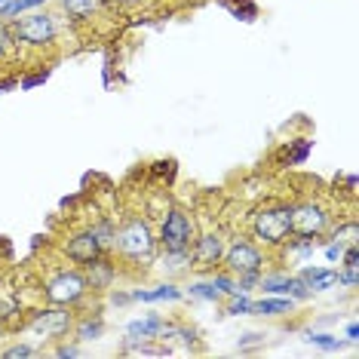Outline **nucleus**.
Here are the masks:
<instances>
[{
	"label": "nucleus",
	"mask_w": 359,
	"mask_h": 359,
	"mask_svg": "<svg viewBox=\"0 0 359 359\" xmlns=\"http://www.w3.org/2000/svg\"><path fill=\"white\" fill-rule=\"evenodd\" d=\"M157 252H160L157 227L151 224L148 215H126L123 222L114 227L111 255H117L120 261L135 267H154Z\"/></svg>",
	"instance_id": "1"
},
{
	"label": "nucleus",
	"mask_w": 359,
	"mask_h": 359,
	"mask_svg": "<svg viewBox=\"0 0 359 359\" xmlns=\"http://www.w3.org/2000/svg\"><path fill=\"white\" fill-rule=\"evenodd\" d=\"M10 31L15 50H50L62 37V15L53 10H31L25 15L10 19Z\"/></svg>",
	"instance_id": "2"
},
{
	"label": "nucleus",
	"mask_w": 359,
	"mask_h": 359,
	"mask_svg": "<svg viewBox=\"0 0 359 359\" xmlns=\"http://www.w3.org/2000/svg\"><path fill=\"white\" fill-rule=\"evenodd\" d=\"M292 233V203L271 200L252 209L249 215V236L264 249H280Z\"/></svg>",
	"instance_id": "3"
},
{
	"label": "nucleus",
	"mask_w": 359,
	"mask_h": 359,
	"mask_svg": "<svg viewBox=\"0 0 359 359\" xmlns=\"http://www.w3.org/2000/svg\"><path fill=\"white\" fill-rule=\"evenodd\" d=\"M89 295H93V292H89L86 276L77 264L74 267H59V271H53L43 280V301L46 304L77 310L80 304H86Z\"/></svg>",
	"instance_id": "4"
},
{
	"label": "nucleus",
	"mask_w": 359,
	"mask_h": 359,
	"mask_svg": "<svg viewBox=\"0 0 359 359\" xmlns=\"http://www.w3.org/2000/svg\"><path fill=\"white\" fill-rule=\"evenodd\" d=\"M74 320H77V310L71 307H59V304H43L37 310H31L28 323H25V332L34 334V341L40 347L43 344H55V341L68 338L71 329H74Z\"/></svg>",
	"instance_id": "5"
},
{
	"label": "nucleus",
	"mask_w": 359,
	"mask_h": 359,
	"mask_svg": "<svg viewBox=\"0 0 359 359\" xmlns=\"http://www.w3.org/2000/svg\"><path fill=\"white\" fill-rule=\"evenodd\" d=\"M271 264V255H267L264 246H258L249 233H236L227 240L224 246V258H222V267L231 276H240V273H261L264 267Z\"/></svg>",
	"instance_id": "6"
},
{
	"label": "nucleus",
	"mask_w": 359,
	"mask_h": 359,
	"mask_svg": "<svg viewBox=\"0 0 359 359\" xmlns=\"http://www.w3.org/2000/svg\"><path fill=\"white\" fill-rule=\"evenodd\" d=\"M200 233L197 218L182 206H169L157 222V243L160 249H191L194 236Z\"/></svg>",
	"instance_id": "7"
},
{
	"label": "nucleus",
	"mask_w": 359,
	"mask_h": 359,
	"mask_svg": "<svg viewBox=\"0 0 359 359\" xmlns=\"http://www.w3.org/2000/svg\"><path fill=\"white\" fill-rule=\"evenodd\" d=\"M332 224H334V212H332V206H325L323 200L292 203V233L313 236V240H320V246H323Z\"/></svg>",
	"instance_id": "8"
},
{
	"label": "nucleus",
	"mask_w": 359,
	"mask_h": 359,
	"mask_svg": "<svg viewBox=\"0 0 359 359\" xmlns=\"http://www.w3.org/2000/svg\"><path fill=\"white\" fill-rule=\"evenodd\" d=\"M224 246H227V236L222 231H200L191 243V267L200 276H209L212 271H218L224 258Z\"/></svg>",
	"instance_id": "9"
},
{
	"label": "nucleus",
	"mask_w": 359,
	"mask_h": 359,
	"mask_svg": "<svg viewBox=\"0 0 359 359\" xmlns=\"http://www.w3.org/2000/svg\"><path fill=\"white\" fill-rule=\"evenodd\" d=\"M258 292H261V295H285V298L298 301V304H301V301L313 298V292H310L295 273L285 271V267H273V271H267V267H264V271H261Z\"/></svg>",
	"instance_id": "10"
},
{
	"label": "nucleus",
	"mask_w": 359,
	"mask_h": 359,
	"mask_svg": "<svg viewBox=\"0 0 359 359\" xmlns=\"http://www.w3.org/2000/svg\"><path fill=\"white\" fill-rule=\"evenodd\" d=\"M108 252V246L95 236V231L93 227H83V231H77V233H71L68 240L62 243V255L71 261V264H86V261H93V258H99V255H104Z\"/></svg>",
	"instance_id": "11"
},
{
	"label": "nucleus",
	"mask_w": 359,
	"mask_h": 359,
	"mask_svg": "<svg viewBox=\"0 0 359 359\" xmlns=\"http://www.w3.org/2000/svg\"><path fill=\"white\" fill-rule=\"evenodd\" d=\"M80 271H83L86 285H89L93 295H104V292H108L111 285L117 283V276H120V267H117V261L111 258V252H104V255L86 261V264H80Z\"/></svg>",
	"instance_id": "12"
},
{
	"label": "nucleus",
	"mask_w": 359,
	"mask_h": 359,
	"mask_svg": "<svg viewBox=\"0 0 359 359\" xmlns=\"http://www.w3.org/2000/svg\"><path fill=\"white\" fill-rule=\"evenodd\" d=\"M295 276L301 283L307 285L310 292H332V289H338V267H323V264H298V271Z\"/></svg>",
	"instance_id": "13"
},
{
	"label": "nucleus",
	"mask_w": 359,
	"mask_h": 359,
	"mask_svg": "<svg viewBox=\"0 0 359 359\" xmlns=\"http://www.w3.org/2000/svg\"><path fill=\"white\" fill-rule=\"evenodd\" d=\"M133 301L138 304H175V301H184V285H178L175 280H163L154 289H133Z\"/></svg>",
	"instance_id": "14"
},
{
	"label": "nucleus",
	"mask_w": 359,
	"mask_h": 359,
	"mask_svg": "<svg viewBox=\"0 0 359 359\" xmlns=\"http://www.w3.org/2000/svg\"><path fill=\"white\" fill-rule=\"evenodd\" d=\"M316 249H320V240H313V236H301V233H289V240H285L276 252L283 255V261H292V264H307V261H313Z\"/></svg>",
	"instance_id": "15"
},
{
	"label": "nucleus",
	"mask_w": 359,
	"mask_h": 359,
	"mask_svg": "<svg viewBox=\"0 0 359 359\" xmlns=\"http://www.w3.org/2000/svg\"><path fill=\"white\" fill-rule=\"evenodd\" d=\"M104 329H108V323H104V316L99 310H95V313H77L71 338H74L77 344H95V341L104 338Z\"/></svg>",
	"instance_id": "16"
},
{
	"label": "nucleus",
	"mask_w": 359,
	"mask_h": 359,
	"mask_svg": "<svg viewBox=\"0 0 359 359\" xmlns=\"http://www.w3.org/2000/svg\"><path fill=\"white\" fill-rule=\"evenodd\" d=\"M154 267H160L166 280H175V276L191 273V249H160Z\"/></svg>",
	"instance_id": "17"
},
{
	"label": "nucleus",
	"mask_w": 359,
	"mask_h": 359,
	"mask_svg": "<svg viewBox=\"0 0 359 359\" xmlns=\"http://www.w3.org/2000/svg\"><path fill=\"white\" fill-rule=\"evenodd\" d=\"M163 325H166V316L163 313H144L138 320L126 323V338L123 341H157Z\"/></svg>",
	"instance_id": "18"
},
{
	"label": "nucleus",
	"mask_w": 359,
	"mask_h": 359,
	"mask_svg": "<svg viewBox=\"0 0 359 359\" xmlns=\"http://www.w3.org/2000/svg\"><path fill=\"white\" fill-rule=\"evenodd\" d=\"M298 301L285 298V295H261L252 301V316H267V320H280V316H289L295 310Z\"/></svg>",
	"instance_id": "19"
},
{
	"label": "nucleus",
	"mask_w": 359,
	"mask_h": 359,
	"mask_svg": "<svg viewBox=\"0 0 359 359\" xmlns=\"http://www.w3.org/2000/svg\"><path fill=\"white\" fill-rule=\"evenodd\" d=\"M157 341H163V344H182L184 350H197L194 344L200 341V332L194 329V325L166 320V325H163V332H160V338H157Z\"/></svg>",
	"instance_id": "20"
},
{
	"label": "nucleus",
	"mask_w": 359,
	"mask_h": 359,
	"mask_svg": "<svg viewBox=\"0 0 359 359\" xmlns=\"http://www.w3.org/2000/svg\"><path fill=\"white\" fill-rule=\"evenodd\" d=\"M59 4L71 22H93L104 10V0H59Z\"/></svg>",
	"instance_id": "21"
},
{
	"label": "nucleus",
	"mask_w": 359,
	"mask_h": 359,
	"mask_svg": "<svg viewBox=\"0 0 359 359\" xmlns=\"http://www.w3.org/2000/svg\"><path fill=\"white\" fill-rule=\"evenodd\" d=\"M325 240L341 243L344 249H347V246H359V222H356V218H338V222L329 227Z\"/></svg>",
	"instance_id": "22"
},
{
	"label": "nucleus",
	"mask_w": 359,
	"mask_h": 359,
	"mask_svg": "<svg viewBox=\"0 0 359 359\" xmlns=\"http://www.w3.org/2000/svg\"><path fill=\"white\" fill-rule=\"evenodd\" d=\"M310 151H313V142H310V138H292V142L283 144L280 163L283 166H301V163H307Z\"/></svg>",
	"instance_id": "23"
},
{
	"label": "nucleus",
	"mask_w": 359,
	"mask_h": 359,
	"mask_svg": "<svg viewBox=\"0 0 359 359\" xmlns=\"http://www.w3.org/2000/svg\"><path fill=\"white\" fill-rule=\"evenodd\" d=\"M184 298H197V301H209V304H218L224 295L215 289V283L209 276H200V280H191L184 285Z\"/></svg>",
	"instance_id": "24"
},
{
	"label": "nucleus",
	"mask_w": 359,
	"mask_h": 359,
	"mask_svg": "<svg viewBox=\"0 0 359 359\" xmlns=\"http://www.w3.org/2000/svg\"><path fill=\"white\" fill-rule=\"evenodd\" d=\"M218 6H224L227 13L233 15V19L240 22H255L258 19V4L255 0H215Z\"/></svg>",
	"instance_id": "25"
},
{
	"label": "nucleus",
	"mask_w": 359,
	"mask_h": 359,
	"mask_svg": "<svg viewBox=\"0 0 359 359\" xmlns=\"http://www.w3.org/2000/svg\"><path fill=\"white\" fill-rule=\"evenodd\" d=\"M46 4H50V0H6V4L0 6V19L10 22L15 15H25L31 10H43Z\"/></svg>",
	"instance_id": "26"
},
{
	"label": "nucleus",
	"mask_w": 359,
	"mask_h": 359,
	"mask_svg": "<svg viewBox=\"0 0 359 359\" xmlns=\"http://www.w3.org/2000/svg\"><path fill=\"white\" fill-rule=\"evenodd\" d=\"M252 295L246 292H233L227 295V304H224V316H252Z\"/></svg>",
	"instance_id": "27"
},
{
	"label": "nucleus",
	"mask_w": 359,
	"mask_h": 359,
	"mask_svg": "<svg viewBox=\"0 0 359 359\" xmlns=\"http://www.w3.org/2000/svg\"><path fill=\"white\" fill-rule=\"evenodd\" d=\"M40 353H43V347L31 344V341H15V344L0 350V356L4 359H31V356H40Z\"/></svg>",
	"instance_id": "28"
},
{
	"label": "nucleus",
	"mask_w": 359,
	"mask_h": 359,
	"mask_svg": "<svg viewBox=\"0 0 359 359\" xmlns=\"http://www.w3.org/2000/svg\"><path fill=\"white\" fill-rule=\"evenodd\" d=\"M304 341L307 344H313V347H320V350H341L344 347V341H341L338 334H332V332H307Z\"/></svg>",
	"instance_id": "29"
},
{
	"label": "nucleus",
	"mask_w": 359,
	"mask_h": 359,
	"mask_svg": "<svg viewBox=\"0 0 359 359\" xmlns=\"http://www.w3.org/2000/svg\"><path fill=\"white\" fill-rule=\"evenodd\" d=\"M15 53V40H13V31H10V22L0 19V65L10 62V55Z\"/></svg>",
	"instance_id": "30"
},
{
	"label": "nucleus",
	"mask_w": 359,
	"mask_h": 359,
	"mask_svg": "<svg viewBox=\"0 0 359 359\" xmlns=\"http://www.w3.org/2000/svg\"><path fill=\"white\" fill-rule=\"evenodd\" d=\"M53 356H59V359H74V356H83V344H77L74 338H62V341H55Z\"/></svg>",
	"instance_id": "31"
},
{
	"label": "nucleus",
	"mask_w": 359,
	"mask_h": 359,
	"mask_svg": "<svg viewBox=\"0 0 359 359\" xmlns=\"http://www.w3.org/2000/svg\"><path fill=\"white\" fill-rule=\"evenodd\" d=\"M233 280H236V292H246V295H252V292H258L261 273H240V276H233Z\"/></svg>",
	"instance_id": "32"
},
{
	"label": "nucleus",
	"mask_w": 359,
	"mask_h": 359,
	"mask_svg": "<svg viewBox=\"0 0 359 359\" xmlns=\"http://www.w3.org/2000/svg\"><path fill=\"white\" fill-rule=\"evenodd\" d=\"M338 285H341V289L353 292L359 285V271H356V267H338Z\"/></svg>",
	"instance_id": "33"
},
{
	"label": "nucleus",
	"mask_w": 359,
	"mask_h": 359,
	"mask_svg": "<svg viewBox=\"0 0 359 359\" xmlns=\"http://www.w3.org/2000/svg\"><path fill=\"white\" fill-rule=\"evenodd\" d=\"M50 80V68H40L34 71V74H28V77H19V89H34L40 83H46Z\"/></svg>",
	"instance_id": "34"
},
{
	"label": "nucleus",
	"mask_w": 359,
	"mask_h": 359,
	"mask_svg": "<svg viewBox=\"0 0 359 359\" xmlns=\"http://www.w3.org/2000/svg\"><path fill=\"white\" fill-rule=\"evenodd\" d=\"M104 295H108V304H111V307H126V304H133V292H126V289H114V285H111Z\"/></svg>",
	"instance_id": "35"
},
{
	"label": "nucleus",
	"mask_w": 359,
	"mask_h": 359,
	"mask_svg": "<svg viewBox=\"0 0 359 359\" xmlns=\"http://www.w3.org/2000/svg\"><path fill=\"white\" fill-rule=\"evenodd\" d=\"M323 255H325V261H329V264H338L341 255H344V246H341V243L325 240V243H323Z\"/></svg>",
	"instance_id": "36"
},
{
	"label": "nucleus",
	"mask_w": 359,
	"mask_h": 359,
	"mask_svg": "<svg viewBox=\"0 0 359 359\" xmlns=\"http://www.w3.org/2000/svg\"><path fill=\"white\" fill-rule=\"evenodd\" d=\"M344 338H347V344H356L359 341V323H347L344 325Z\"/></svg>",
	"instance_id": "37"
},
{
	"label": "nucleus",
	"mask_w": 359,
	"mask_h": 359,
	"mask_svg": "<svg viewBox=\"0 0 359 359\" xmlns=\"http://www.w3.org/2000/svg\"><path fill=\"white\" fill-rule=\"evenodd\" d=\"M15 86H19V77H0V93H6V89H15Z\"/></svg>",
	"instance_id": "38"
},
{
	"label": "nucleus",
	"mask_w": 359,
	"mask_h": 359,
	"mask_svg": "<svg viewBox=\"0 0 359 359\" xmlns=\"http://www.w3.org/2000/svg\"><path fill=\"white\" fill-rule=\"evenodd\" d=\"M120 6H126V10H135V6H148V4H154V0H117Z\"/></svg>",
	"instance_id": "39"
},
{
	"label": "nucleus",
	"mask_w": 359,
	"mask_h": 359,
	"mask_svg": "<svg viewBox=\"0 0 359 359\" xmlns=\"http://www.w3.org/2000/svg\"><path fill=\"white\" fill-rule=\"evenodd\" d=\"M4 334H6V329H4V323H0V338H4Z\"/></svg>",
	"instance_id": "40"
}]
</instances>
